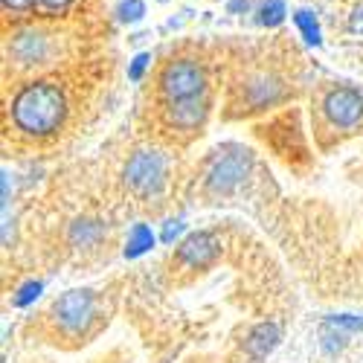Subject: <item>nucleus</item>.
<instances>
[{
	"mask_svg": "<svg viewBox=\"0 0 363 363\" xmlns=\"http://www.w3.org/2000/svg\"><path fill=\"white\" fill-rule=\"evenodd\" d=\"M67 116L65 90L55 82H29L12 99V123L26 137H50Z\"/></svg>",
	"mask_w": 363,
	"mask_h": 363,
	"instance_id": "obj_1",
	"label": "nucleus"
},
{
	"mask_svg": "<svg viewBox=\"0 0 363 363\" xmlns=\"http://www.w3.org/2000/svg\"><path fill=\"white\" fill-rule=\"evenodd\" d=\"M166 172H169V163L160 151L155 148H140L128 157L125 163V172H123V180L131 195L137 198H155L160 195L163 184H166Z\"/></svg>",
	"mask_w": 363,
	"mask_h": 363,
	"instance_id": "obj_2",
	"label": "nucleus"
},
{
	"mask_svg": "<svg viewBox=\"0 0 363 363\" xmlns=\"http://www.w3.org/2000/svg\"><path fill=\"white\" fill-rule=\"evenodd\" d=\"M250 169H253L250 151L230 145L224 155H218L213 160V166H209V172H206V192L209 195H233L247 180Z\"/></svg>",
	"mask_w": 363,
	"mask_h": 363,
	"instance_id": "obj_3",
	"label": "nucleus"
},
{
	"mask_svg": "<svg viewBox=\"0 0 363 363\" xmlns=\"http://www.w3.org/2000/svg\"><path fill=\"white\" fill-rule=\"evenodd\" d=\"M160 94L166 102L174 99H192L206 94V73L195 58H177L169 62L160 73Z\"/></svg>",
	"mask_w": 363,
	"mask_h": 363,
	"instance_id": "obj_4",
	"label": "nucleus"
},
{
	"mask_svg": "<svg viewBox=\"0 0 363 363\" xmlns=\"http://www.w3.org/2000/svg\"><path fill=\"white\" fill-rule=\"evenodd\" d=\"M94 314H96V296L87 288L67 291L65 296H58L52 306V317L65 335H82L90 325V320H94Z\"/></svg>",
	"mask_w": 363,
	"mask_h": 363,
	"instance_id": "obj_5",
	"label": "nucleus"
},
{
	"mask_svg": "<svg viewBox=\"0 0 363 363\" xmlns=\"http://www.w3.org/2000/svg\"><path fill=\"white\" fill-rule=\"evenodd\" d=\"M323 116L328 119V125L335 128H357L363 123V94H357L354 87H331L323 96Z\"/></svg>",
	"mask_w": 363,
	"mask_h": 363,
	"instance_id": "obj_6",
	"label": "nucleus"
},
{
	"mask_svg": "<svg viewBox=\"0 0 363 363\" xmlns=\"http://www.w3.org/2000/svg\"><path fill=\"white\" fill-rule=\"evenodd\" d=\"M206 116H209L206 94L192 96V99H174V102H166V108H163L166 125L174 131H198L206 123Z\"/></svg>",
	"mask_w": 363,
	"mask_h": 363,
	"instance_id": "obj_7",
	"label": "nucleus"
},
{
	"mask_svg": "<svg viewBox=\"0 0 363 363\" xmlns=\"http://www.w3.org/2000/svg\"><path fill=\"white\" fill-rule=\"evenodd\" d=\"M218 256H221V241H218L216 233H206V230L189 233L177 245V262L189 264V267H206V264H213Z\"/></svg>",
	"mask_w": 363,
	"mask_h": 363,
	"instance_id": "obj_8",
	"label": "nucleus"
},
{
	"mask_svg": "<svg viewBox=\"0 0 363 363\" xmlns=\"http://www.w3.org/2000/svg\"><path fill=\"white\" fill-rule=\"evenodd\" d=\"M279 340H282V328L277 323H259L250 328V335L245 340V352L253 360H262L279 346Z\"/></svg>",
	"mask_w": 363,
	"mask_h": 363,
	"instance_id": "obj_9",
	"label": "nucleus"
},
{
	"mask_svg": "<svg viewBox=\"0 0 363 363\" xmlns=\"http://www.w3.org/2000/svg\"><path fill=\"white\" fill-rule=\"evenodd\" d=\"M99 235H102V224L94 218H79L70 227V241L76 247H94L99 241Z\"/></svg>",
	"mask_w": 363,
	"mask_h": 363,
	"instance_id": "obj_10",
	"label": "nucleus"
},
{
	"mask_svg": "<svg viewBox=\"0 0 363 363\" xmlns=\"http://www.w3.org/2000/svg\"><path fill=\"white\" fill-rule=\"evenodd\" d=\"M151 247H155V233H151V227L134 224V230L128 233V241H125V259H137V256L148 253Z\"/></svg>",
	"mask_w": 363,
	"mask_h": 363,
	"instance_id": "obj_11",
	"label": "nucleus"
},
{
	"mask_svg": "<svg viewBox=\"0 0 363 363\" xmlns=\"http://www.w3.org/2000/svg\"><path fill=\"white\" fill-rule=\"evenodd\" d=\"M294 21H296V26H299L302 38H306V44H311V47H320V44H323L320 21H317V15H314L311 9H299V12H294Z\"/></svg>",
	"mask_w": 363,
	"mask_h": 363,
	"instance_id": "obj_12",
	"label": "nucleus"
},
{
	"mask_svg": "<svg viewBox=\"0 0 363 363\" xmlns=\"http://www.w3.org/2000/svg\"><path fill=\"white\" fill-rule=\"evenodd\" d=\"M288 9H285V0H264L262 9H259V26H279L285 21Z\"/></svg>",
	"mask_w": 363,
	"mask_h": 363,
	"instance_id": "obj_13",
	"label": "nucleus"
},
{
	"mask_svg": "<svg viewBox=\"0 0 363 363\" xmlns=\"http://www.w3.org/2000/svg\"><path fill=\"white\" fill-rule=\"evenodd\" d=\"M320 337H323V349L328 352V354H335V352H340L343 346H346V331H340V328H335L331 323H323V328H320Z\"/></svg>",
	"mask_w": 363,
	"mask_h": 363,
	"instance_id": "obj_14",
	"label": "nucleus"
},
{
	"mask_svg": "<svg viewBox=\"0 0 363 363\" xmlns=\"http://www.w3.org/2000/svg\"><path fill=\"white\" fill-rule=\"evenodd\" d=\"M143 15H145V4H143V0H123V4L116 6L119 23H137V21H143Z\"/></svg>",
	"mask_w": 363,
	"mask_h": 363,
	"instance_id": "obj_15",
	"label": "nucleus"
},
{
	"mask_svg": "<svg viewBox=\"0 0 363 363\" xmlns=\"http://www.w3.org/2000/svg\"><path fill=\"white\" fill-rule=\"evenodd\" d=\"M41 291H44V285H41V282H35V279H33V282H26V285H21V288H18V294L12 296V306H15V308H26V306H33Z\"/></svg>",
	"mask_w": 363,
	"mask_h": 363,
	"instance_id": "obj_16",
	"label": "nucleus"
},
{
	"mask_svg": "<svg viewBox=\"0 0 363 363\" xmlns=\"http://www.w3.org/2000/svg\"><path fill=\"white\" fill-rule=\"evenodd\" d=\"M325 323H331L335 328L346 331V335H352V331H360V328H363V317H354V314H340V317H328Z\"/></svg>",
	"mask_w": 363,
	"mask_h": 363,
	"instance_id": "obj_17",
	"label": "nucleus"
},
{
	"mask_svg": "<svg viewBox=\"0 0 363 363\" xmlns=\"http://www.w3.org/2000/svg\"><path fill=\"white\" fill-rule=\"evenodd\" d=\"M148 62H151V55H148V52H140L134 62H131V67H128V79H131V82H140L143 73H145V67H148Z\"/></svg>",
	"mask_w": 363,
	"mask_h": 363,
	"instance_id": "obj_18",
	"label": "nucleus"
},
{
	"mask_svg": "<svg viewBox=\"0 0 363 363\" xmlns=\"http://www.w3.org/2000/svg\"><path fill=\"white\" fill-rule=\"evenodd\" d=\"M0 4H4L6 12H29L38 0H0Z\"/></svg>",
	"mask_w": 363,
	"mask_h": 363,
	"instance_id": "obj_19",
	"label": "nucleus"
},
{
	"mask_svg": "<svg viewBox=\"0 0 363 363\" xmlns=\"http://www.w3.org/2000/svg\"><path fill=\"white\" fill-rule=\"evenodd\" d=\"M73 4V0H38V6L44 9V12H52V15H58V12H65L67 6Z\"/></svg>",
	"mask_w": 363,
	"mask_h": 363,
	"instance_id": "obj_20",
	"label": "nucleus"
},
{
	"mask_svg": "<svg viewBox=\"0 0 363 363\" xmlns=\"http://www.w3.org/2000/svg\"><path fill=\"white\" fill-rule=\"evenodd\" d=\"M180 233H184V221H166V230H163V241H166V245H172V241L180 235Z\"/></svg>",
	"mask_w": 363,
	"mask_h": 363,
	"instance_id": "obj_21",
	"label": "nucleus"
},
{
	"mask_svg": "<svg viewBox=\"0 0 363 363\" xmlns=\"http://www.w3.org/2000/svg\"><path fill=\"white\" fill-rule=\"evenodd\" d=\"M349 29H352V33H363V4L354 6L352 18H349Z\"/></svg>",
	"mask_w": 363,
	"mask_h": 363,
	"instance_id": "obj_22",
	"label": "nucleus"
},
{
	"mask_svg": "<svg viewBox=\"0 0 363 363\" xmlns=\"http://www.w3.org/2000/svg\"><path fill=\"white\" fill-rule=\"evenodd\" d=\"M250 9V0H230V12L238 15V12H247Z\"/></svg>",
	"mask_w": 363,
	"mask_h": 363,
	"instance_id": "obj_23",
	"label": "nucleus"
}]
</instances>
